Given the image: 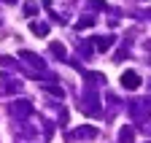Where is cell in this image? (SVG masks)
<instances>
[{
    "mask_svg": "<svg viewBox=\"0 0 151 143\" xmlns=\"http://www.w3.org/2000/svg\"><path fill=\"white\" fill-rule=\"evenodd\" d=\"M97 135V130H92V127H84V130H76L70 138H94Z\"/></svg>",
    "mask_w": 151,
    "mask_h": 143,
    "instance_id": "3957f363",
    "label": "cell"
},
{
    "mask_svg": "<svg viewBox=\"0 0 151 143\" xmlns=\"http://www.w3.org/2000/svg\"><path fill=\"white\" fill-rule=\"evenodd\" d=\"M51 51H54V54H60V57H65V46L62 43H51Z\"/></svg>",
    "mask_w": 151,
    "mask_h": 143,
    "instance_id": "9c48e42d",
    "label": "cell"
},
{
    "mask_svg": "<svg viewBox=\"0 0 151 143\" xmlns=\"http://www.w3.org/2000/svg\"><path fill=\"white\" fill-rule=\"evenodd\" d=\"M43 3H46V6H51V0H43Z\"/></svg>",
    "mask_w": 151,
    "mask_h": 143,
    "instance_id": "8fae6325",
    "label": "cell"
},
{
    "mask_svg": "<svg viewBox=\"0 0 151 143\" xmlns=\"http://www.w3.org/2000/svg\"><path fill=\"white\" fill-rule=\"evenodd\" d=\"M92 22H94V19H92V16H84V19H81V22H78V27H89V24H92Z\"/></svg>",
    "mask_w": 151,
    "mask_h": 143,
    "instance_id": "30bf717a",
    "label": "cell"
},
{
    "mask_svg": "<svg viewBox=\"0 0 151 143\" xmlns=\"http://www.w3.org/2000/svg\"><path fill=\"white\" fill-rule=\"evenodd\" d=\"M22 57H24V60H27L30 65H35V68H43V62H41V60H35V54H27V51H24Z\"/></svg>",
    "mask_w": 151,
    "mask_h": 143,
    "instance_id": "8992f818",
    "label": "cell"
},
{
    "mask_svg": "<svg viewBox=\"0 0 151 143\" xmlns=\"http://www.w3.org/2000/svg\"><path fill=\"white\" fill-rule=\"evenodd\" d=\"M32 30H35L38 35H46V32H49V27H46V24H41V22H32Z\"/></svg>",
    "mask_w": 151,
    "mask_h": 143,
    "instance_id": "52a82bcc",
    "label": "cell"
},
{
    "mask_svg": "<svg viewBox=\"0 0 151 143\" xmlns=\"http://www.w3.org/2000/svg\"><path fill=\"white\" fill-rule=\"evenodd\" d=\"M11 111L19 114V116H24V114H30V103H27V100H19V103L11 105Z\"/></svg>",
    "mask_w": 151,
    "mask_h": 143,
    "instance_id": "7a4b0ae2",
    "label": "cell"
},
{
    "mask_svg": "<svg viewBox=\"0 0 151 143\" xmlns=\"http://www.w3.org/2000/svg\"><path fill=\"white\" fill-rule=\"evenodd\" d=\"M119 135H122V140H124V143H132V127H122V132H119Z\"/></svg>",
    "mask_w": 151,
    "mask_h": 143,
    "instance_id": "5b68a950",
    "label": "cell"
},
{
    "mask_svg": "<svg viewBox=\"0 0 151 143\" xmlns=\"http://www.w3.org/2000/svg\"><path fill=\"white\" fill-rule=\"evenodd\" d=\"M94 46H97L100 51H105V49L111 46V38H94Z\"/></svg>",
    "mask_w": 151,
    "mask_h": 143,
    "instance_id": "277c9868",
    "label": "cell"
},
{
    "mask_svg": "<svg viewBox=\"0 0 151 143\" xmlns=\"http://www.w3.org/2000/svg\"><path fill=\"white\" fill-rule=\"evenodd\" d=\"M24 11H27V16H35L38 14V6L35 3H24Z\"/></svg>",
    "mask_w": 151,
    "mask_h": 143,
    "instance_id": "ba28073f",
    "label": "cell"
},
{
    "mask_svg": "<svg viewBox=\"0 0 151 143\" xmlns=\"http://www.w3.org/2000/svg\"><path fill=\"white\" fill-rule=\"evenodd\" d=\"M122 86L124 89H138L140 86V78H138L135 70H124V73H122Z\"/></svg>",
    "mask_w": 151,
    "mask_h": 143,
    "instance_id": "6da1fadb",
    "label": "cell"
}]
</instances>
